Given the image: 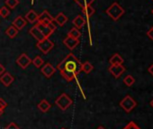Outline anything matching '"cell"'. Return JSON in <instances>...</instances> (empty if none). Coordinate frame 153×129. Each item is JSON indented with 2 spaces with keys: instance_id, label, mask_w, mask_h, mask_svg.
Listing matches in <instances>:
<instances>
[{
  "instance_id": "6da1fadb",
  "label": "cell",
  "mask_w": 153,
  "mask_h": 129,
  "mask_svg": "<svg viewBox=\"0 0 153 129\" xmlns=\"http://www.w3.org/2000/svg\"><path fill=\"white\" fill-rule=\"evenodd\" d=\"M81 64L82 63L73 53H68L66 58L59 63L57 70L68 82H70L81 72Z\"/></svg>"
},
{
  "instance_id": "7a4b0ae2",
  "label": "cell",
  "mask_w": 153,
  "mask_h": 129,
  "mask_svg": "<svg viewBox=\"0 0 153 129\" xmlns=\"http://www.w3.org/2000/svg\"><path fill=\"white\" fill-rule=\"evenodd\" d=\"M124 9L117 3V2H114L106 10H105V13L106 15H108L114 21H117L120 19V17L124 14Z\"/></svg>"
},
{
  "instance_id": "3957f363",
  "label": "cell",
  "mask_w": 153,
  "mask_h": 129,
  "mask_svg": "<svg viewBox=\"0 0 153 129\" xmlns=\"http://www.w3.org/2000/svg\"><path fill=\"white\" fill-rule=\"evenodd\" d=\"M137 106V102L129 95H127L123 99L120 101V107L126 112L130 113L131 110H133Z\"/></svg>"
},
{
  "instance_id": "277c9868",
  "label": "cell",
  "mask_w": 153,
  "mask_h": 129,
  "mask_svg": "<svg viewBox=\"0 0 153 129\" xmlns=\"http://www.w3.org/2000/svg\"><path fill=\"white\" fill-rule=\"evenodd\" d=\"M36 47L43 53V54H47L48 52H50L53 47H54V43L52 41H51L49 38H44L42 41L37 42Z\"/></svg>"
},
{
  "instance_id": "5b68a950",
  "label": "cell",
  "mask_w": 153,
  "mask_h": 129,
  "mask_svg": "<svg viewBox=\"0 0 153 129\" xmlns=\"http://www.w3.org/2000/svg\"><path fill=\"white\" fill-rule=\"evenodd\" d=\"M55 104L60 108L61 110L65 111L68 108V107L72 104V99L65 93H62L55 101Z\"/></svg>"
},
{
  "instance_id": "8992f818",
  "label": "cell",
  "mask_w": 153,
  "mask_h": 129,
  "mask_svg": "<svg viewBox=\"0 0 153 129\" xmlns=\"http://www.w3.org/2000/svg\"><path fill=\"white\" fill-rule=\"evenodd\" d=\"M17 65L22 69H26L30 64L32 63L31 58L26 53H22L17 59H16Z\"/></svg>"
},
{
  "instance_id": "52a82bcc",
  "label": "cell",
  "mask_w": 153,
  "mask_h": 129,
  "mask_svg": "<svg viewBox=\"0 0 153 129\" xmlns=\"http://www.w3.org/2000/svg\"><path fill=\"white\" fill-rule=\"evenodd\" d=\"M108 71L115 79H118L125 72V68L123 66V64H117V65H111Z\"/></svg>"
},
{
  "instance_id": "ba28073f",
  "label": "cell",
  "mask_w": 153,
  "mask_h": 129,
  "mask_svg": "<svg viewBox=\"0 0 153 129\" xmlns=\"http://www.w3.org/2000/svg\"><path fill=\"white\" fill-rule=\"evenodd\" d=\"M63 43L64 45H66L70 51H73V49H75L76 46L79 43V39H75L73 37H70L68 35L66 36V38L63 40Z\"/></svg>"
},
{
  "instance_id": "9c48e42d",
  "label": "cell",
  "mask_w": 153,
  "mask_h": 129,
  "mask_svg": "<svg viewBox=\"0 0 153 129\" xmlns=\"http://www.w3.org/2000/svg\"><path fill=\"white\" fill-rule=\"evenodd\" d=\"M35 26L42 32V34H43V36H44L45 38H49V37L53 34V32H54V31H52L47 25L42 24V23H40V22L36 23Z\"/></svg>"
},
{
  "instance_id": "30bf717a",
  "label": "cell",
  "mask_w": 153,
  "mask_h": 129,
  "mask_svg": "<svg viewBox=\"0 0 153 129\" xmlns=\"http://www.w3.org/2000/svg\"><path fill=\"white\" fill-rule=\"evenodd\" d=\"M42 73L46 77V78H51L56 72V68H54L51 63H46L42 66L41 70Z\"/></svg>"
},
{
  "instance_id": "8fae6325",
  "label": "cell",
  "mask_w": 153,
  "mask_h": 129,
  "mask_svg": "<svg viewBox=\"0 0 153 129\" xmlns=\"http://www.w3.org/2000/svg\"><path fill=\"white\" fill-rule=\"evenodd\" d=\"M15 79L9 72H5L3 75L0 76V82H1L5 87H9L13 82Z\"/></svg>"
},
{
  "instance_id": "7c38bea8",
  "label": "cell",
  "mask_w": 153,
  "mask_h": 129,
  "mask_svg": "<svg viewBox=\"0 0 153 129\" xmlns=\"http://www.w3.org/2000/svg\"><path fill=\"white\" fill-rule=\"evenodd\" d=\"M54 17H52V16L47 11V10H44L42 11L40 15H39V17H38V22L40 23H42V24H45L47 25L49 22L52 21ZM37 22V23H38Z\"/></svg>"
},
{
  "instance_id": "4fadbf2b",
  "label": "cell",
  "mask_w": 153,
  "mask_h": 129,
  "mask_svg": "<svg viewBox=\"0 0 153 129\" xmlns=\"http://www.w3.org/2000/svg\"><path fill=\"white\" fill-rule=\"evenodd\" d=\"M26 25H27V21L25 20V18H24V17H22V16H17V17L13 21V24H12V25H14L18 31L22 30Z\"/></svg>"
},
{
  "instance_id": "5bb4252c",
  "label": "cell",
  "mask_w": 153,
  "mask_h": 129,
  "mask_svg": "<svg viewBox=\"0 0 153 129\" xmlns=\"http://www.w3.org/2000/svg\"><path fill=\"white\" fill-rule=\"evenodd\" d=\"M81 10H82V15L88 20L90 17H92L95 13H96V9L94 7H91V5H88V6H86V7H81Z\"/></svg>"
},
{
  "instance_id": "9a60e30c",
  "label": "cell",
  "mask_w": 153,
  "mask_h": 129,
  "mask_svg": "<svg viewBox=\"0 0 153 129\" xmlns=\"http://www.w3.org/2000/svg\"><path fill=\"white\" fill-rule=\"evenodd\" d=\"M29 34H30L34 39H36L37 42L42 41V40H43V39L45 38V37L43 36V34H42V32H41L35 25H33V26L29 30Z\"/></svg>"
},
{
  "instance_id": "2e32d148",
  "label": "cell",
  "mask_w": 153,
  "mask_h": 129,
  "mask_svg": "<svg viewBox=\"0 0 153 129\" xmlns=\"http://www.w3.org/2000/svg\"><path fill=\"white\" fill-rule=\"evenodd\" d=\"M72 24L75 25L76 28L81 29V28L86 25V19H85L82 16L79 15V16H76L73 19Z\"/></svg>"
},
{
  "instance_id": "e0dca14e",
  "label": "cell",
  "mask_w": 153,
  "mask_h": 129,
  "mask_svg": "<svg viewBox=\"0 0 153 129\" xmlns=\"http://www.w3.org/2000/svg\"><path fill=\"white\" fill-rule=\"evenodd\" d=\"M38 17H39V15L33 9L30 10L29 12H27V14L25 15V20L29 23H32V24L37 23Z\"/></svg>"
},
{
  "instance_id": "ac0fdd59",
  "label": "cell",
  "mask_w": 153,
  "mask_h": 129,
  "mask_svg": "<svg viewBox=\"0 0 153 129\" xmlns=\"http://www.w3.org/2000/svg\"><path fill=\"white\" fill-rule=\"evenodd\" d=\"M54 20H55V22L57 23V25H59V26H63L67 22H68V17L66 16V15L64 14V13H62V12H60V13H59L55 17H54Z\"/></svg>"
},
{
  "instance_id": "d6986e66",
  "label": "cell",
  "mask_w": 153,
  "mask_h": 129,
  "mask_svg": "<svg viewBox=\"0 0 153 129\" xmlns=\"http://www.w3.org/2000/svg\"><path fill=\"white\" fill-rule=\"evenodd\" d=\"M123 58L118 54V53H114L109 60V62L111 65H117V64H123Z\"/></svg>"
},
{
  "instance_id": "ffe728a7",
  "label": "cell",
  "mask_w": 153,
  "mask_h": 129,
  "mask_svg": "<svg viewBox=\"0 0 153 129\" xmlns=\"http://www.w3.org/2000/svg\"><path fill=\"white\" fill-rule=\"evenodd\" d=\"M51 107V104H50L46 99H42V100L38 104V108H39L42 112H43V113L48 112V111L50 110Z\"/></svg>"
},
{
  "instance_id": "44dd1931",
  "label": "cell",
  "mask_w": 153,
  "mask_h": 129,
  "mask_svg": "<svg viewBox=\"0 0 153 129\" xmlns=\"http://www.w3.org/2000/svg\"><path fill=\"white\" fill-rule=\"evenodd\" d=\"M94 70V66L89 61H85L81 64V72H84L86 74H89Z\"/></svg>"
},
{
  "instance_id": "7402d4cb",
  "label": "cell",
  "mask_w": 153,
  "mask_h": 129,
  "mask_svg": "<svg viewBox=\"0 0 153 129\" xmlns=\"http://www.w3.org/2000/svg\"><path fill=\"white\" fill-rule=\"evenodd\" d=\"M18 32H19V31H18L14 25H11V26H9V27L6 30V34H7L10 39H13V38H15V37L17 35Z\"/></svg>"
},
{
  "instance_id": "603a6c76",
  "label": "cell",
  "mask_w": 153,
  "mask_h": 129,
  "mask_svg": "<svg viewBox=\"0 0 153 129\" xmlns=\"http://www.w3.org/2000/svg\"><path fill=\"white\" fill-rule=\"evenodd\" d=\"M68 35L70 36V37H73V38H75V39H79V40L80 36H81V33H80V31H79L78 28L72 27V28L69 30V32L68 33Z\"/></svg>"
},
{
  "instance_id": "cb8c5ba5",
  "label": "cell",
  "mask_w": 153,
  "mask_h": 129,
  "mask_svg": "<svg viewBox=\"0 0 153 129\" xmlns=\"http://www.w3.org/2000/svg\"><path fill=\"white\" fill-rule=\"evenodd\" d=\"M32 63L36 67V68H40L42 65H43L44 60H42V58L41 56H36L34 57V59L32 60Z\"/></svg>"
},
{
  "instance_id": "d4e9b609",
  "label": "cell",
  "mask_w": 153,
  "mask_h": 129,
  "mask_svg": "<svg viewBox=\"0 0 153 129\" xmlns=\"http://www.w3.org/2000/svg\"><path fill=\"white\" fill-rule=\"evenodd\" d=\"M134 82H135V80H134V78L131 75H127L123 79V83L127 87H131L134 84Z\"/></svg>"
},
{
  "instance_id": "484cf974",
  "label": "cell",
  "mask_w": 153,
  "mask_h": 129,
  "mask_svg": "<svg viewBox=\"0 0 153 129\" xmlns=\"http://www.w3.org/2000/svg\"><path fill=\"white\" fill-rule=\"evenodd\" d=\"M5 4H6V7H9L10 9H14L19 4V0H6Z\"/></svg>"
},
{
  "instance_id": "4316f807",
  "label": "cell",
  "mask_w": 153,
  "mask_h": 129,
  "mask_svg": "<svg viewBox=\"0 0 153 129\" xmlns=\"http://www.w3.org/2000/svg\"><path fill=\"white\" fill-rule=\"evenodd\" d=\"M74 1L79 4L80 6V7H86V6H88V5H91L95 0H74Z\"/></svg>"
},
{
  "instance_id": "83f0119b",
  "label": "cell",
  "mask_w": 153,
  "mask_h": 129,
  "mask_svg": "<svg viewBox=\"0 0 153 129\" xmlns=\"http://www.w3.org/2000/svg\"><path fill=\"white\" fill-rule=\"evenodd\" d=\"M9 15H10V10L7 8V7L4 6L0 8V16H1L3 18H7Z\"/></svg>"
},
{
  "instance_id": "f1b7e54d",
  "label": "cell",
  "mask_w": 153,
  "mask_h": 129,
  "mask_svg": "<svg viewBox=\"0 0 153 129\" xmlns=\"http://www.w3.org/2000/svg\"><path fill=\"white\" fill-rule=\"evenodd\" d=\"M123 129H140L134 122H130Z\"/></svg>"
},
{
  "instance_id": "f546056e",
  "label": "cell",
  "mask_w": 153,
  "mask_h": 129,
  "mask_svg": "<svg viewBox=\"0 0 153 129\" xmlns=\"http://www.w3.org/2000/svg\"><path fill=\"white\" fill-rule=\"evenodd\" d=\"M47 25H48V26H49L52 31H55V30H56V28H57V26H58V25H57V23L55 22L54 18H53V20H52V21L49 22V23L47 24Z\"/></svg>"
},
{
  "instance_id": "4dcf8cb0",
  "label": "cell",
  "mask_w": 153,
  "mask_h": 129,
  "mask_svg": "<svg viewBox=\"0 0 153 129\" xmlns=\"http://www.w3.org/2000/svg\"><path fill=\"white\" fill-rule=\"evenodd\" d=\"M5 129H20V128H19V126H18L16 123L11 122L7 126H6V128H5Z\"/></svg>"
},
{
  "instance_id": "1f68e13d",
  "label": "cell",
  "mask_w": 153,
  "mask_h": 129,
  "mask_svg": "<svg viewBox=\"0 0 153 129\" xmlns=\"http://www.w3.org/2000/svg\"><path fill=\"white\" fill-rule=\"evenodd\" d=\"M7 102L3 98H0V110H4L7 107Z\"/></svg>"
},
{
  "instance_id": "d6a6232c",
  "label": "cell",
  "mask_w": 153,
  "mask_h": 129,
  "mask_svg": "<svg viewBox=\"0 0 153 129\" xmlns=\"http://www.w3.org/2000/svg\"><path fill=\"white\" fill-rule=\"evenodd\" d=\"M147 36L149 38H150L151 40H153V27H151L148 32H147Z\"/></svg>"
},
{
  "instance_id": "836d02e7",
  "label": "cell",
  "mask_w": 153,
  "mask_h": 129,
  "mask_svg": "<svg viewBox=\"0 0 153 129\" xmlns=\"http://www.w3.org/2000/svg\"><path fill=\"white\" fill-rule=\"evenodd\" d=\"M5 72H6V68L2 65L1 63H0V76L3 75Z\"/></svg>"
},
{
  "instance_id": "e575fe53",
  "label": "cell",
  "mask_w": 153,
  "mask_h": 129,
  "mask_svg": "<svg viewBox=\"0 0 153 129\" xmlns=\"http://www.w3.org/2000/svg\"><path fill=\"white\" fill-rule=\"evenodd\" d=\"M148 72H149V73H150V74L153 76V63H152L151 65L149 67V69H148Z\"/></svg>"
},
{
  "instance_id": "d590c367",
  "label": "cell",
  "mask_w": 153,
  "mask_h": 129,
  "mask_svg": "<svg viewBox=\"0 0 153 129\" xmlns=\"http://www.w3.org/2000/svg\"><path fill=\"white\" fill-rule=\"evenodd\" d=\"M4 113V110H0V116H1Z\"/></svg>"
},
{
  "instance_id": "8d00e7d4",
  "label": "cell",
  "mask_w": 153,
  "mask_h": 129,
  "mask_svg": "<svg viewBox=\"0 0 153 129\" xmlns=\"http://www.w3.org/2000/svg\"><path fill=\"white\" fill-rule=\"evenodd\" d=\"M150 106H151V107H153V99H152V100L150 101Z\"/></svg>"
},
{
  "instance_id": "74e56055",
  "label": "cell",
  "mask_w": 153,
  "mask_h": 129,
  "mask_svg": "<svg viewBox=\"0 0 153 129\" xmlns=\"http://www.w3.org/2000/svg\"><path fill=\"white\" fill-rule=\"evenodd\" d=\"M97 129H105V128H104L103 126H99V127H97Z\"/></svg>"
},
{
  "instance_id": "f35d334b",
  "label": "cell",
  "mask_w": 153,
  "mask_h": 129,
  "mask_svg": "<svg viewBox=\"0 0 153 129\" xmlns=\"http://www.w3.org/2000/svg\"><path fill=\"white\" fill-rule=\"evenodd\" d=\"M151 13H152V15H153V9L151 10Z\"/></svg>"
},
{
  "instance_id": "ab89813d",
  "label": "cell",
  "mask_w": 153,
  "mask_h": 129,
  "mask_svg": "<svg viewBox=\"0 0 153 129\" xmlns=\"http://www.w3.org/2000/svg\"><path fill=\"white\" fill-rule=\"evenodd\" d=\"M61 129H66V128H61Z\"/></svg>"
},
{
  "instance_id": "60d3db41",
  "label": "cell",
  "mask_w": 153,
  "mask_h": 129,
  "mask_svg": "<svg viewBox=\"0 0 153 129\" xmlns=\"http://www.w3.org/2000/svg\"><path fill=\"white\" fill-rule=\"evenodd\" d=\"M152 1H153V0H152Z\"/></svg>"
}]
</instances>
